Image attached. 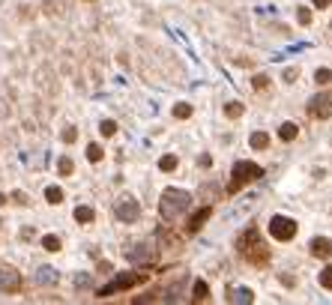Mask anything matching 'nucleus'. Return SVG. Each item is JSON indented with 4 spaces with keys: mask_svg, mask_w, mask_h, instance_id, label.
Here are the masks:
<instances>
[{
    "mask_svg": "<svg viewBox=\"0 0 332 305\" xmlns=\"http://www.w3.org/2000/svg\"><path fill=\"white\" fill-rule=\"evenodd\" d=\"M236 251H239V257H245V264H252V267H266V264H269V248H266V242L261 239L258 228H245V231L239 234Z\"/></svg>",
    "mask_w": 332,
    "mask_h": 305,
    "instance_id": "nucleus-1",
    "label": "nucleus"
},
{
    "mask_svg": "<svg viewBox=\"0 0 332 305\" xmlns=\"http://www.w3.org/2000/svg\"><path fill=\"white\" fill-rule=\"evenodd\" d=\"M189 206H192V195H189L186 189H165V192H162L159 212H162L165 222H177Z\"/></svg>",
    "mask_w": 332,
    "mask_h": 305,
    "instance_id": "nucleus-2",
    "label": "nucleus"
},
{
    "mask_svg": "<svg viewBox=\"0 0 332 305\" xmlns=\"http://www.w3.org/2000/svg\"><path fill=\"white\" fill-rule=\"evenodd\" d=\"M264 177V168L261 165H255V162H236L233 165V173H231V183H228V195H236L242 186H248V183H255V180H261Z\"/></svg>",
    "mask_w": 332,
    "mask_h": 305,
    "instance_id": "nucleus-3",
    "label": "nucleus"
},
{
    "mask_svg": "<svg viewBox=\"0 0 332 305\" xmlns=\"http://www.w3.org/2000/svg\"><path fill=\"white\" fill-rule=\"evenodd\" d=\"M147 281V272H120L111 284H105V287H99L96 290V296H114V293H120V290H129V287H135V284H144Z\"/></svg>",
    "mask_w": 332,
    "mask_h": 305,
    "instance_id": "nucleus-4",
    "label": "nucleus"
},
{
    "mask_svg": "<svg viewBox=\"0 0 332 305\" xmlns=\"http://www.w3.org/2000/svg\"><path fill=\"white\" fill-rule=\"evenodd\" d=\"M269 237L278 239V242L294 239L297 237V222L287 219V215H272V219H269Z\"/></svg>",
    "mask_w": 332,
    "mask_h": 305,
    "instance_id": "nucleus-5",
    "label": "nucleus"
},
{
    "mask_svg": "<svg viewBox=\"0 0 332 305\" xmlns=\"http://www.w3.org/2000/svg\"><path fill=\"white\" fill-rule=\"evenodd\" d=\"M114 215H117L120 222L132 225V222H138V215H141V203L135 201L132 195H123V198L114 201Z\"/></svg>",
    "mask_w": 332,
    "mask_h": 305,
    "instance_id": "nucleus-6",
    "label": "nucleus"
},
{
    "mask_svg": "<svg viewBox=\"0 0 332 305\" xmlns=\"http://www.w3.org/2000/svg\"><path fill=\"white\" fill-rule=\"evenodd\" d=\"M308 114H311L314 120H326V117H332V90L317 93L314 99L308 102Z\"/></svg>",
    "mask_w": 332,
    "mask_h": 305,
    "instance_id": "nucleus-7",
    "label": "nucleus"
},
{
    "mask_svg": "<svg viewBox=\"0 0 332 305\" xmlns=\"http://www.w3.org/2000/svg\"><path fill=\"white\" fill-rule=\"evenodd\" d=\"M126 257H129V264H138V267H150L153 260H156V251L150 248V245H135L126 251Z\"/></svg>",
    "mask_w": 332,
    "mask_h": 305,
    "instance_id": "nucleus-8",
    "label": "nucleus"
},
{
    "mask_svg": "<svg viewBox=\"0 0 332 305\" xmlns=\"http://www.w3.org/2000/svg\"><path fill=\"white\" fill-rule=\"evenodd\" d=\"M0 287L6 293H18L21 290V272H15L12 267H3L0 270Z\"/></svg>",
    "mask_w": 332,
    "mask_h": 305,
    "instance_id": "nucleus-9",
    "label": "nucleus"
},
{
    "mask_svg": "<svg viewBox=\"0 0 332 305\" xmlns=\"http://www.w3.org/2000/svg\"><path fill=\"white\" fill-rule=\"evenodd\" d=\"M308 248H311V254H314V257H323V260H329V257H332V239L329 237H314Z\"/></svg>",
    "mask_w": 332,
    "mask_h": 305,
    "instance_id": "nucleus-10",
    "label": "nucleus"
},
{
    "mask_svg": "<svg viewBox=\"0 0 332 305\" xmlns=\"http://www.w3.org/2000/svg\"><path fill=\"white\" fill-rule=\"evenodd\" d=\"M60 281V275L57 270H51V267H42V270L36 272V284H42V287H54Z\"/></svg>",
    "mask_w": 332,
    "mask_h": 305,
    "instance_id": "nucleus-11",
    "label": "nucleus"
},
{
    "mask_svg": "<svg viewBox=\"0 0 332 305\" xmlns=\"http://www.w3.org/2000/svg\"><path fill=\"white\" fill-rule=\"evenodd\" d=\"M210 215H213V209H210V206H200L198 212L189 219V234H198L200 228H203V222H206Z\"/></svg>",
    "mask_w": 332,
    "mask_h": 305,
    "instance_id": "nucleus-12",
    "label": "nucleus"
},
{
    "mask_svg": "<svg viewBox=\"0 0 332 305\" xmlns=\"http://www.w3.org/2000/svg\"><path fill=\"white\" fill-rule=\"evenodd\" d=\"M233 305H248L255 299V293L248 290V287H231V296H228Z\"/></svg>",
    "mask_w": 332,
    "mask_h": 305,
    "instance_id": "nucleus-13",
    "label": "nucleus"
},
{
    "mask_svg": "<svg viewBox=\"0 0 332 305\" xmlns=\"http://www.w3.org/2000/svg\"><path fill=\"white\" fill-rule=\"evenodd\" d=\"M96 219V212H93V206H87V203H81V206H75V222H81V225H90Z\"/></svg>",
    "mask_w": 332,
    "mask_h": 305,
    "instance_id": "nucleus-14",
    "label": "nucleus"
},
{
    "mask_svg": "<svg viewBox=\"0 0 332 305\" xmlns=\"http://www.w3.org/2000/svg\"><path fill=\"white\" fill-rule=\"evenodd\" d=\"M206 299H210L206 281H195V284H192V302H206Z\"/></svg>",
    "mask_w": 332,
    "mask_h": 305,
    "instance_id": "nucleus-15",
    "label": "nucleus"
},
{
    "mask_svg": "<svg viewBox=\"0 0 332 305\" xmlns=\"http://www.w3.org/2000/svg\"><path fill=\"white\" fill-rule=\"evenodd\" d=\"M297 135H299L297 123H290V120H287V123H281V129H278V138H281V141H294Z\"/></svg>",
    "mask_w": 332,
    "mask_h": 305,
    "instance_id": "nucleus-16",
    "label": "nucleus"
},
{
    "mask_svg": "<svg viewBox=\"0 0 332 305\" xmlns=\"http://www.w3.org/2000/svg\"><path fill=\"white\" fill-rule=\"evenodd\" d=\"M45 201L48 203H63V189H60V186H48V189H45Z\"/></svg>",
    "mask_w": 332,
    "mask_h": 305,
    "instance_id": "nucleus-17",
    "label": "nucleus"
},
{
    "mask_svg": "<svg viewBox=\"0 0 332 305\" xmlns=\"http://www.w3.org/2000/svg\"><path fill=\"white\" fill-rule=\"evenodd\" d=\"M174 117H177V120H189V117H192V105H189V102L174 105Z\"/></svg>",
    "mask_w": 332,
    "mask_h": 305,
    "instance_id": "nucleus-18",
    "label": "nucleus"
},
{
    "mask_svg": "<svg viewBox=\"0 0 332 305\" xmlns=\"http://www.w3.org/2000/svg\"><path fill=\"white\" fill-rule=\"evenodd\" d=\"M252 147H255V150H266V147H269V135H266V132H255V135H252Z\"/></svg>",
    "mask_w": 332,
    "mask_h": 305,
    "instance_id": "nucleus-19",
    "label": "nucleus"
},
{
    "mask_svg": "<svg viewBox=\"0 0 332 305\" xmlns=\"http://www.w3.org/2000/svg\"><path fill=\"white\" fill-rule=\"evenodd\" d=\"M242 111H245V108H242L239 102H228V105H225V114H228L231 120H239V117H242Z\"/></svg>",
    "mask_w": 332,
    "mask_h": 305,
    "instance_id": "nucleus-20",
    "label": "nucleus"
},
{
    "mask_svg": "<svg viewBox=\"0 0 332 305\" xmlns=\"http://www.w3.org/2000/svg\"><path fill=\"white\" fill-rule=\"evenodd\" d=\"M42 248H45V251H60V237H54V234L42 237Z\"/></svg>",
    "mask_w": 332,
    "mask_h": 305,
    "instance_id": "nucleus-21",
    "label": "nucleus"
},
{
    "mask_svg": "<svg viewBox=\"0 0 332 305\" xmlns=\"http://www.w3.org/2000/svg\"><path fill=\"white\" fill-rule=\"evenodd\" d=\"M297 21L302 24V27H308V24H311V9H308V6H299V9H297Z\"/></svg>",
    "mask_w": 332,
    "mask_h": 305,
    "instance_id": "nucleus-22",
    "label": "nucleus"
},
{
    "mask_svg": "<svg viewBox=\"0 0 332 305\" xmlns=\"http://www.w3.org/2000/svg\"><path fill=\"white\" fill-rule=\"evenodd\" d=\"M159 168L165 170V173L177 170V156H162V159H159Z\"/></svg>",
    "mask_w": 332,
    "mask_h": 305,
    "instance_id": "nucleus-23",
    "label": "nucleus"
},
{
    "mask_svg": "<svg viewBox=\"0 0 332 305\" xmlns=\"http://www.w3.org/2000/svg\"><path fill=\"white\" fill-rule=\"evenodd\" d=\"M99 132H102L105 138H114V135H117V123H114V120H102Z\"/></svg>",
    "mask_w": 332,
    "mask_h": 305,
    "instance_id": "nucleus-24",
    "label": "nucleus"
},
{
    "mask_svg": "<svg viewBox=\"0 0 332 305\" xmlns=\"http://www.w3.org/2000/svg\"><path fill=\"white\" fill-rule=\"evenodd\" d=\"M102 156H105V153H102L99 144H90V147H87V159H90V162H102Z\"/></svg>",
    "mask_w": 332,
    "mask_h": 305,
    "instance_id": "nucleus-25",
    "label": "nucleus"
},
{
    "mask_svg": "<svg viewBox=\"0 0 332 305\" xmlns=\"http://www.w3.org/2000/svg\"><path fill=\"white\" fill-rule=\"evenodd\" d=\"M57 170H60V173H63V177H69V173H72V170H75V165H72V159H69V156H63V159H60V162H57Z\"/></svg>",
    "mask_w": 332,
    "mask_h": 305,
    "instance_id": "nucleus-26",
    "label": "nucleus"
},
{
    "mask_svg": "<svg viewBox=\"0 0 332 305\" xmlns=\"http://www.w3.org/2000/svg\"><path fill=\"white\" fill-rule=\"evenodd\" d=\"M314 81H317V84H329L332 72H329V69H317V72H314Z\"/></svg>",
    "mask_w": 332,
    "mask_h": 305,
    "instance_id": "nucleus-27",
    "label": "nucleus"
},
{
    "mask_svg": "<svg viewBox=\"0 0 332 305\" xmlns=\"http://www.w3.org/2000/svg\"><path fill=\"white\" fill-rule=\"evenodd\" d=\"M320 284H323L326 290H332V264H329L323 272H320Z\"/></svg>",
    "mask_w": 332,
    "mask_h": 305,
    "instance_id": "nucleus-28",
    "label": "nucleus"
},
{
    "mask_svg": "<svg viewBox=\"0 0 332 305\" xmlns=\"http://www.w3.org/2000/svg\"><path fill=\"white\" fill-rule=\"evenodd\" d=\"M75 287H78V290H84V287H90V275H87V272H81V275H75Z\"/></svg>",
    "mask_w": 332,
    "mask_h": 305,
    "instance_id": "nucleus-29",
    "label": "nucleus"
},
{
    "mask_svg": "<svg viewBox=\"0 0 332 305\" xmlns=\"http://www.w3.org/2000/svg\"><path fill=\"white\" fill-rule=\"evenodd\" d=\"M252 84H255V90H266V87H269V78H266V75H255Z\"/></svg>",
    "mask_w": 332,
    "mask_h": 305,
    "instance_id": "nucleus-30",
    "label": "nucleus"
},
{
    "mask_svg": "<svg viewBox=\"0 0 332 305\" xmlns=\"http://www.w3.org/2000/svg\"><path fill=\"white\" fill-rule=\"evenodd\" d=\"M297 78H299V69H297V66H294V69H284V81H287V84H294Z\"/></svg>",
    "mask_w": 332,
    "mask_h": 305,
    "instance_id": "nucleus-31",
    "label": "nucleus"
},
{
    "mask_svg": "<svg viewBox=\"0 0 332 305\" xmlns=\"http://www.w3.org/2000/svg\"><path fill=\"white\" fill-rule=\"evenodd\" d=\"M75 138H78V132H75L72 126H66V129H63V141H66V144H75Z\"/></svg>",
    "mask_w": 332,
    "mask_h": 305,
    "instance_id": "nucleus-32",
    "label": "nucleus"
},
{
    "mask_svg": "<svg viewBox=\"0 0 332 305\" xmlns=\"http://www.w3.org/2000/svg\"><path fill=\"white\" fill-rule=\"evenodd\" d=\"M278 281H281L284 287H294V284H297V278H294V275H287V272H281V275H278Z\"/></svg>",
    "mask_w": 332,
    "mask_h": 305,
    "instance_id": "nucleus-33",
    "label": "nucleus"
},
{
    "mask_svg": "<svg viewBox=\"0 0 332 305\" xmlns=\"http://www.w3.org/2000/svg\"><path fill=\"white\" fill-rule=\"evenodd\" d=\"M12 201H15V203H21V206H27V203H30L24 192H12Z\"/></svg>",
    "mask_w": 332,
    "mask_h": 305,
    "instance_id": "nucleus-34",
    "label": "nucleus"
},
{
    "mask_svg": "<svg viewBox=\"0 0 332 305\" xmlns=\"http://www.w3.org/2000/svg\"><path fill=\"white\" fill-rule=\"evenodd\" d=\"M314 6H317V9H329L332 0H314Z\"/></svg>",
    "mask_w": 332,
    "mask_h": 305,
    "instance_id": "nucleus-35",
    "label": "nucleus"
},
{
    "mask_svg": "<svg viewBox=\"0 0 332 305\" xmlns=\"http://www.w3.org/2000/svg\"><path fill=\"white\" fill-rule=\"evenodd\" d=\"M0 206H6V195H0Z\"/></svg>",
    "mask_w": 332,
    "mask_h": 305,
    "instance_id": "nucleus-36",
    "label": "nucleus"
}]
</instances>
